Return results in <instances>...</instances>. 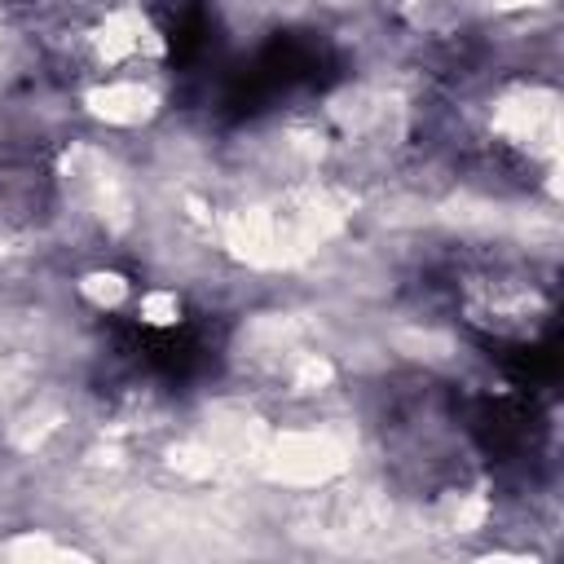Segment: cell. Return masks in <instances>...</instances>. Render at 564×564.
Instances as JSON below:
<instances>
[{
	"instance_id": "6da1fadb",
	"label": "cell",
	"mask_w": 564,
	"mask_h": 564,
	"mask_svg": "<svg viewBox=\"0 0 564 564\" xmlns=\"http://www.w3.org/2000/svg\"><path fill=\"white\" fill-rule=\"evenodd\" d=\"M57 207V172L40 150H4L0 154V220L40 225Z\"/></svg>"
}]
</instances>
